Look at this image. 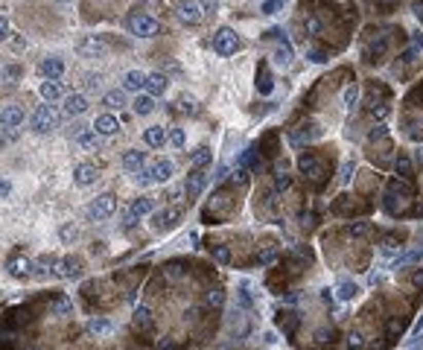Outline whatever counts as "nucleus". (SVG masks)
Here are the masks:
<instances>
[{"label": "nucleus", "instance_id": "obj_1", "mask_svg": "<svg viewBox=\"0 0 423 350\" xmlns=\"http://www.w3.org/2000/svg\"><path fill=\"white\" fill-rule=\"evenodd\" d=\"M128 29H132V35H137V38H155L161 32V24H158L152 15L132 12V15H128Z\"/></svg>", "mask_w": 423, "mask_h": 350}, {"label": "nucleus", "instance_id": "obj_2", "mask_svg": "<svg viewBox=\"0 0 423 350\" xmlns=\"http://www.w3.org/2000/svg\"><path fill=\"white\" fill-rule=\"evenodd\" d=\"M114 210H117V196L114 193H102V196H97L88 205V216L94 222H102V219L114 216Z\"/></svg>", "mask_w": 423, "mask_h": 350}, {"label": "nucleus", "instance_id": "obj_3", "mask_svg": "<svg viewBox=\"0 0 423 350\" xmlns=\"http://www.w3.org/2000/svg\"><path fill=\"white\" fill-rule=\"evenodd\" d=\"M56 126H59V114L53 111V105H50V102H47V105H38L35 114H32V132H35V135H50Z\"/></svg>", "mask_w": 423, "mask_h": 350}, {"label": "nucleus", "instance_id": "obj_4", "mask_svg": "<svg viewBox=\"0 0 423 350\" xmlns=\"http://www.w3.org/2000/svg\"><path fill=\"white\" fill-rule=\"evenodd\" d=\"M236 47H240V38H236V32L231 27H219L213 32V50L219 56H234Z\"/></svg>", "mask_w": 423, "mask_h": 350}, {"label": "nucleus", "instance_id": "obj_5", "mask_svg": "<svg viewBox=\"0 0 423 350\" xmlns=\"http://www.w3.org/2000/svg\"><path fill=\"white\" fill-rule=\"evenodd\" d=\"M105 50H108V44H105L102 35H82L79 41H76V53L85 56V59H99Z\"/></svg>", "mask_w": 423, "mask_h": 350}, {"label": "nucleus", "instance_id": "obj_6", "mask_svg": "<svg viewBox=\"0 0 423 350\" xmlns=\"http://www.w3.org/2000/svg\"><path fill=\"white\" fill-rule=\"evenodd\" d=\"M175 15H178L184 24H198V21L205 18V12L198 6V0H181L178 6H175Z\"/></svg>", "mask_w": 423, "mask_h": 350}, {"label": "nucleus", "instance_id": "obj_7", "mask_svg": "<svg viewBox=\"0 0 423 350\" xmlns=\"http://www.w3.org/2000/svg\"><path fill=\"white\" fill-rule=\"evenodd\" d=\"M56 274L64 278V280L82 278V260H76V257H59V263H56Z\"/></svg>", "mask_w": 423, "mask_h": 350}, {"label": "nucleus", "instance_id": "obj_8", "mask_svg": "<svg viewBox=\"0 0 423 350\" xmlns=\"http://www.w3.org/2000/svg\"><path fill=\"white\" fill-rule=\"evenodd\" d=\"M207 181H210V175H207L205 170H193L187 175V181H184V190H187V196L190 198H198L201 196V190L207 187Z\"/></svg>", "mask_w": 423, "mask_h": 350}, {"label": "nucleus", "instance_id": "obj_9", "mask_svg": "<svg viewBox=\"0 0 423 350\" xmlns=\"http://www.w3.org/2000/svg\"><path fill=\"white\" fill-rule=\"evenodd\" d=\"M181 207H167V210H161V213H155L152 225H155V231H167V228H175V225L181 222Z\"/></svg>", "mask_w": 423, "mask_h": 350}, {"label": "nucleus", "instance_id": "obj_10", "mask_svg": "<svg viewBox=\"0 0 423 350\" xmlns=\"http://www.w3.org/2000/svg\"><path fill=\"white\" fill-rule=\"evenodd\" d=\"M90 128H94L99 137H111V135H117V132H120V120L114 114H99Z\"/></svg>", "mask_w": 423, "mask_h": 350}, {"label": "nucleus", "instance_id": "obj_11", "mask_svg": "<svg viewBox=\"0 0 423 350\" xmlns=\"http://www.w3.org/2000/svg\"><path fill=\"white\" fill-rule=\"evenodd\" d=\"M24 108L21 105H6L3 111H0V126L3 128H18L21 123H24Z\"/></svg>", "mask_w": 423, "mask_h": 350}, {"label": "nucleus", "instance_id": "obj_12", "mask_svg": "<svg viewBox=\"0 0 423 350\" xmlns=\"http://www.w3.org/2000/svg\"><path fill=\"white\" fill-rule=\"evenodd\" d=\"M38 70H41V76H44V79H62L64 62L59 59V56H47L44 62L38 64Z\"/></svg>", "mask_w": 423, "mask_h": 350}, {"label": "nucleus", "instance_id": "obj_13", "mask_svg": "<svg viewBox=\"0 0 423 350\" xmlns=\"http://www.w3.org/2000/svg\"><path fill=\"white\" fill-rule=\"evenodd\" d=\"M88 111V97L85 94H67L64 97V114L67 117H79Z\"/></svg>", "mask_w": 423, "mask_h": 350}, {"label": "nucleus", "instance_id": "obj_14", "mask_svg": "<svg viewBox=\"0 0 423 350\" xmlns=\"http://www.w3.org/2000/svg\"><path fill=\"white\" fill-rule=\"evenodd\" d=\"M167 88H170V79L163 73H149L146 76V94L149 97H161V94H167Z\"/></svg>", "mask_w": 423, "mask_h": 350}, {"label": "nucleus", "instance_id": "obj_15", "mask_svg": "<svg viewBox=\"0 0 423 350\" xmlns=\"http://www.w3.org/2000/svg\"><path fill=\"white\" fill-rule=\"evenodd\" d=\"M73 181H76L79 187H90V184L97 181V167H94V163H79V167L73 170Z\"/></svg>", "mask_w": 423, "mask_h": 350}, {"label": "nucleus", "instance_id": "obj_16", "mask_svg": "<svg viewBox=\"0 0 423 350\" xmlns=\"http://www.w3.org/2000/svg\"><path fill=\"white\" fill-rule=\"evenodd\" d=\"M9 274L12 278H29L32 274V260H27V257H9Z\"/></svg>", "mask_w": 423, "mask_h": 350}, {"label": "nucleus", "instance_id": "obj_17", "mask_svg": "<svg viewBox=\"0 0 423 350\" xmlns=\"http://www.w3.org/2000/svg\"><path fill=\"white\" fill-rule=\"evenodd\" d=\"M143 143L152 146V149H161V146L167 143V128H163V126H149V128H143Z\"/></svg>", "mask_w": 423, "mask_h": 350}, {"label": "nucleus", "instance_id": "obj_18", "mask_svg": "<svg viewBox=\"0 0 423 350\" xmlns=\"http://www.w3.org/2000/svg\"><path fill=\"white\" fill-rule=\"evenodd\" d=\"M38 94L44 97V102H56V99H62V97H64V88L59 85V79H47V82H41Z\"/></svg>", "mask_w": 423, "mask_h": 350}, {"label": "nucleus", "instance_id": "obj_19", "mask_svg": "<svg viewBox=\"0 0 423 350\" xmlns=\"http://www.w3.org/2000/svg\"><path fill=\"white\" fill-rule=\"evenodd\" d=\"M143 161H146V152H140V149H128L120 163H123V170L137 172V170H143Z\"/></svg>", "mask_w": 423, "mask_h": 350}, {"label": "nucleus", "instance_id": "obj_20", "mask_svg": "<svg viewBox=\"0 0 423 350\" xmlns=\"http://www.w3.org/2000/svg\"><path fill=\"white\" fill-rule=\"evenodd\" d=\"M172 172H175V167H172V161H167V158H161V161L152 163V175H155L158 184H167V181L172 178Z\"/></svg>", "mask_w": 423, "mask_h": 350}, {"label": "nucleus", "instance_id": "obj_21", "mask_svg": "<svg viewBox=\"0 0 423 350\" xmlns=\"http://www.w3.org/2000/svg\"><path fill=\"white\" fill-rule=\"evenodd\" d=\"M73 140H76L79 149H97V146H99V135L94 132V128H79Z\"/></svg>", "mask_w": 423, "mask_h": 350}, {"label": "nucleus", "instance_id": "obj_22", "mask_svg": "<svg viewBox=\"0 0 423 350\" xmlns=\"http://www.w3.org/2000/svg\"><path fill=\"white\" fill-rule=\"evenodd\" d=\"M210 161H213V152H210L207 146H198L196 152L190 155V167H193V170H205Z\"/></svg>", "mask_w": 423, "mask_h": 350}, {"label": "nucleus", "instance_id": "obj_23", "mask_svg": "<svg viewBox=\"0 0 423 350\" xmlns=\"http://www.w3.org/2000/svg\"><path fill=\"white\" fill-rule=\"evenodd\" d=\"M140 88H146V76L140 70H128L123 76V90H140Z\"/></svg>", "mask_w": 423, "mask_h": 350}, {"label": "nucleus", "instance_id": "obj_24", "mask_svg": "<svg viewBox=\"0 0 423 350\" xmlns=\"http://www.w3.org/2000/svg\"><path fill=\"white\" fill-rule=\"evenodd\" d=\"M155 210V198L152 196H140V198H135L132 201V213L140 219V216H146V213H152Z\"/></svg>", "mask_w": 423, "mask_h": 350}, {"label": "nucleus", "instance_id": "obj_25", "mask_svg": "<svg viewBox=\"0 0 423 350\" xmlns=\"http://www.w3.org/2000/svg\"><path fill=\"white\" fill-rule=\"evenodd\" d=\"M135 114H140V117H146V114H152L155 111V97H149V94H140V97L135 99Z\"/></svg>", "mask_w": 423, "mask_h": 350}, {"label": "nucleus", "instance_id": "obj_26", "mask_svg": "<svg viewBox=\"0 0 423 350\" xmlns=\"http://www.w3.org/2000/svg\"><path fill=\"white\" fill-rule=\"evenodd\" d=\"M102 102H105L108 108H123V105H126V90H123V88L105 90V97H102Z\"/></svg>", "mask_w": 423, "mask_h": 350}, {"label": "nucleus", "instance_id": "obj_27", "mask_svg": "<svg viewBox=\"0 0 423 350\" xmlns=\"http://www.w3.org/2000/svg\"><path fill=\"white\" fill-rule=\"evenodd\" d=\"M336 295H339V301H353V298L359 295V286H356V283H351V280H342V283H339V289H336Z\"/></svg>", "mask_w": 423, "mask_h": 350}, {"label": "nucleus", "instance_id": "obj_28", "mask_svg": "<svg viewBox=\"0 0 423 350\" xmlns=\"http://www.w3.org/2000/svg\"><path fill=\"white\" fill-rule=\"evenodd\" d=\"M257 88H260V94H271V88H274L271 73H269V67H266V64H263L260 73H257Z\"/></svg>", "mask_w": 423, "mask_h": 350}, {"label": "nucleus", "instance_id": "obj_29", "mask_svg": "<svg viewBox=\"0 0 423 350\" xmlns=\"http://www.w3.org/2000/svg\"><path fill=\"white\" fill-rule=\"evenodd\" d=\"M88 333H94V336H105V333H111V321H105V318H90V321H88Z\"/></svg>", "mask_w": 423, "mask_h": 350}, {"label": "nucleus", "instance_id": "obj_30", "mask_svg": "<svg viewBox=\"0 0 423 350\" xmlns=\"http://www.w3.org/2000/svg\"><path fill=\"white\" fill-rule=\"evenodd\" d=\"M356 99H359V85H356V82H353V85H347V88H344V94H342V102L347 108H353L356 105Z\"/></svg>", "mask_w": 423, "mask_h": 350}, {"label": "nucleus", "instance_id": "obj_31", "mask_svg": "<svg viewBox=\"0 0 423 350\" xmlns=\"http://www.w3.org/2000/svg\"><path fill=\"white\" fill-rule=\"evenodd\" d=\"M99 88H102V76L99 73H88L85 76V90L88 94H99Z\"/></svg>", "mask_w": 423, "mask_h": 350}, {"label": "nucleus", "instance_id": "obj_32", "mask_svg": "<svg viewBox=\"0 0 423 350\" xmlns=\"http://www.w3.org/2000/svg\"><path fill=\"white\" fill-rule=\"evenodd\" d=\"M135 181L140 184V187H149L155 181V175H152V167H143V170H137L135 172Z\"/></svg>", "mask_w": 423, "mask_h": 350}, {"label": "nucleus", "instance_id": "obj_33", "mask_svg": "<svg viewBox=\"0 0 423 350\" xmlns=\"http://www.w3.org/2000/svg\"><path fill=\"white\" fill-rule=\"evenodd\" d=\"M414 260H423V248H414V251L397 257V266H406V263H414Z\"/></svg>", "mask_w": 423, "mask_h": 350}, {"label": "nucleus", "instance_id": "obj_34", "mask_svg": "<svg viewBox=\"0 0 423 350\" xmlns=\"http://www.w3.org/2000/svg\"><path fill=\"white\" fill-rule=\"evenodd\" d=\"M184 140H187V137H184V128H170V143L175 146V149H181Z\"/></svg>", "mask_w": 423, "mask_h": 350}, {"label": "nucleus", "instance_id": "obj_35", "mask_svg": "<svg viewBox=\"0 0 423 350\" xmlns=\"http://www.w3.org/2000/svg\"><path fill=\"white\" fill-rule=\"evenodd\" d=\"M53 309H56V312H59V315H70V312H73V304H70V301H67V298H59V301H56V306H53Z\"/></svg>", "mask_w": 423, "mask_h": 350}, {"label": "nucleus", "instance_id": "obj_36", "mask_svg": "<svg viewBox=\"0 0 423 350\" xmlns=\"http://www.w3.org/2000/svg\"><path fill=\"white\" fill-rule=\"evenodd\" d=\"M198 6H201L205 15H216V12H219V0H198Z\"/></svg>", "mask_w": 423, "mask_h": 350}, {"label": "nucleus", "instance_id": "obj_37", "mask_svg": "<svg viewBox=\"0 0 423 350\" xmlns=\"http://www.w3.org/2000/svg\"><path fill=\"white\" fill-rule=\"evenodd\" d=\"M289 62H292V50H278V53H274V64H278V67H286Z\"/></svg>", "mask_w": 423, "mask_h": 350}, {"label": "nucleus", "instance_id": "obj_38", "mask_svg": "<svg viewBox=\"0 0 423 350\" xmlns=\"http://www.w3.org/2000/svg\"><path fill=\"white\" fill-rule=\"evenodd\" d=\"M353 167H356V163H353V158H347V161L342 163V175H339V181H342V184H347V181H351V172H353Z\"/></svg>", "mask_w": 423, "mask_h": 350}, {"label": "nucleus", "instance_id": "obj_39", "mask_svg": "<svg viewBox=\"0 0 423 350\" xmlns=\"http://www.w3.org/2000/svg\"><path fill=\"white\" fill-rule=\"evenodd\" d=\"M306 32H309V35H318V32H321V21L315 18V15L306 18Z\"/></svg>", "mask_w": 423, "mask_h": 350}, {"label": "nucleus", "instance_id": "obj_40", "mask_svg": "<svg viewBox=\"0 0 423 350\" xmlns=\"http://www.w3.org/2000/svg\"><path fill=\"white\" fill-rule=\"evenodd\" d=\"M135 222H137V216L132 213V207H128V210H123V228H126V231H132V228H135Z\"/></svg>", "mask_w": 423, "mask_h": 350}, {"label": "nucleus", "instance_id": "obj_41", "mask_svg": "<svg viewBox=\"0 0 423 350\" xmlns=\"http://www.w3.org/2000/svg\"><path fill=\"white\" fill-rule=\"evenodd\" d=\"M213 257H216L219 263H228L231 260V251H228L225 245H216V248H213Z\"/></svg>", "mask_w": 423, "mask_h": 350}, {"label": "nucleus", "instance_id": "obj_42", "mask_svg": "<svg viewBox=\"0 0 423 350\" xmlns=\"http://www.w3.org/2000/svg\"><path fill=\"white\" fill-rule=\"evenodd\" d=\"M278 6H283V0H266V3H263V15H274Z\"/></svg>", "mask_w": 423, "mask_h": 350}, {"label": "nucleus", "instance_id": "obj_43", "mask_svg": "<svg viewBox=\"0 0 423 350\" xmlns=\"http://www.w3.org/2000/svg\"><path fill=\"white\" fill-rule=\"evenodd\" d=\"M62 240H64V243L76 240V228H73V225H62Z\"/></svg>", "mask_w": 423, "mask_h": 350}, {"label": "nucleus", "instance_id": "obj_44", "mask_svg": "<svg viewBox=\"0 0 423 350\" xmlns=\"http://www.w3.org/2000/svg\"><path fill=\"white\" fill-rule=\"evenodd\" d=\"M222 301H225V295H222V292H219V289H216V292H207V304L219 306V304H222Z\"/></svg>", "mask_w": 423, "mask_h": 350}, {"label": "nucleus", "instance_id": "obj_45", "mask_svg": "<svg viewBox=\"0 0 423 350\" xmlns=\"http://www.w3.org/2000/svg\"><path fill=\"white\" fill-rule=\"evenodd\" d=\"M38 263H41V266H50V269H53L56 263H59V257H56V254H41V257H38Z\"/></svg>", "mask_w": 423, "mask_h": 350}, {"label": "nucleus", "instance_id": "obj_46", "mask_svg": "<svg viewBox=\"0 0 423 350\" xmlns=\"http://www.w3.org/2000/svg\"><path fill=\"white\" fill-rule=\"evenodd\" d=\"M135 321L137 324H149V309H146V306H140V309L135 312Z\"/></svg>", "mask_w": 423, "mask_h": 350}, {"label": "nucleus", "instance_id": "obj_47", "mask_svg": "<svg viewBox=\"0 0 423 350\" xmlns=\"http://www.w3.org/2000/svg\"><path fill=\"white\" fill-rule=\"evenodd\" d=\"M420 347H423V336L417 333V336H414V341H409V344H406L403 350H420Z\"/></svg>", "mask_w": 423, "mask_h": 350}, {"label": "nucleus", "instance_id": "obj_48", "mask_svg": "<svg viewBox=\"0 0 423 350\" xmlns=\"http://www.w3.org/2000/svg\"><path fill=\"white\" fill-rule=\"evenodd\" d=\"M18 67H6V70H0V79H18Z\"/></svg>", "mask_w": 423, "mask_h": 350}, {"label": "nucleus", "instance_id": "obj_49", "mask_svg": "<svg viewBox=\"0 0 423 350\" xmlns=\"http://www.w3.org/2000/svg\"><path fill=\"white\" fill-rule=\"evenodd\" d=\"M6 35H9V21H6L3 15H0V41H3Z\"/></svg>", "mask_w": 423, "mask_h": 350}, {"label": "nucleus", "instance_id": "obj_50", "mask_svg": "<svg viewBox=\"0 0 423 350\" xmlns=\"http://www.w3.org/2000/svg\"><path fill=\"white\" fill-rule=\"evenodd\" d=\"M274 184H278V190H286L289 184H292V178H289V175H278V181H274Z\"/></svg>", "mask_w": 423, "mask_h": 350}, {"label": "nucleus", "instance_id": "obj_51", "mask_svg": "<svg viewBox=\"0 0 423 350\" xmlns=\"http://www.w3.org/2000/svg\"><path fill=\"white\" fill-rule=\"evenodd\" d=\"M9 193H12V184H9V181H0V198L9 196Z\"/></svg>", "mask_w": 423, "mask_h": 350}, {"label": "nucleus", "instance_id": "obj_52", "mask_svg": "<svg viewBox=\"0 0 423 350\" xmlns=\"http://www.w3.org/2000/svg\"><path fill=\"white\" fill-rule=\"evenodd\" d=\"M271 260H274V251H266V254H260V266H269Z\"/></svg>", "mask_w": 423, "mask_h": 350}, {"label": "nucleus", "instance_id": "obj_53", "mask_svg": "<svg viewBox=\"0 0 423 350\" xmlns=\"http://www.w3.org/2000/svg\"><path fill=\"white\" fill-rule=\"evenodd\" d=\"M225 175H228V167H219V170H216V175H213V178H216V181H222V178H225Z\"/></svg>", "mask_w": 423, "mask_h": 350}, {"label": "nucleus", "instance_id": "obj_54", "mask_svg": "<svg viewBox=\"0 0 423 350\" xmlns=\"http://www.w3.org/2000/svg\"><path fill=\"white\" fill-rule=\"evenodd\" d=\"M181 111H184V114H190V111H193V102H187V99H181Z\"/></svg>", "mask_w": 423, "mask_h": 350}, {"label": "nucleus", "instance_id": "obj_55", "mask_svg": "<svg viewBox=\"0 0 423 350\" xmlns=\"http://www.w3.org/2000/svg\"><path fill=\"white\" fill-rule=\"evenodd\" d=\"M414 330H417V333L423 330V315H420V318H417V327H414Z\"/></svg>", "mask_w": 423, "mask_h": 350}, {"label": "nucleus", "instance_id": "obj_56", "mask_svg": "<svg viewBox=\"0 0 423 350\" xmlns=\"http://www.w3.org/2000/svg\"><path fill=\"white\" fill-rule=\"evenodd\" d=\"M377 3H385V6H391V3H397V0H377Z\"/></svg>", "mask_w": 423, "mask_h": 350}]
</instances>
